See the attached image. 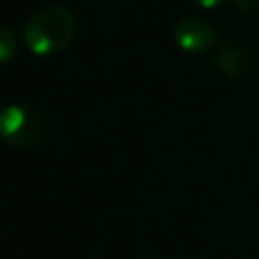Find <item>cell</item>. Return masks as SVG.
I'll return each instance as SVG.
<instances>
[{
	"label": "cell",
	"mask_w": 259,
	"mask_h": 259,
	"mask_svg": "<svg viewBox=\"0 0 259 259\" xmlns=\"http://www.w3.org/2000/svg\"><path fill=\"white\" fill-rule=\"evenodd\" d=\"M75 32L77 18L73 9L64 7V5H50L30 16V21L25 23V30H23V39L32 53L46 57V55L66 48L75 39Z\"/></svg>",
	"instance_id": "6da1fadb"
},
{
	"label": "cell",
	"mask_w": 259,
	"mask_h": 259,
	"mask_svg": "<svg viewBox=\"0 0 259 259\" xmlns=\"http://www.w3.org/2000/svg\"><path fill=\"white\" fill-rule=\"evenodd\" d=\"M0 132L7 143L16 148L36 146L48 132V118L39 107L27 103H12L3 109Z\"/></svg>",
	"instance_id": "7a4b0ae2"
},
{
	"label": "cell",
	"mask_w": 259,
	"mask_h": 259,
	"mask_svg": "<svg viewBox=\"0 0 259 259\" xmlns=\"http://www.w3.org/2000/svg\"><path fill=\"white\" fill-rule=\"evenodd\" d=\"M173 39L187 53H205L211 46H216L219 36L211 23H207L200 16H184L175 23Z\"/></svg>",
	"instance_id": "3957f363"
},
{
	"label": "cell",
	"mask_w": 259,
	"mask_h": 259,
	"mask_svg": "<svg viewBox=\"0 0 259 259\" xmlns=\"http://www.w3.org/2000/svg\"><path fill=\"white\" fill-rule=\"evenodd\" d=\"M214 66L228 77H246L248 73V53L241 46L223 44L214 55Z\"/></svg>",
	"instance_id": "277c9868"
},
{
	"label": "cell",
	"mask_w": 259,
	"mask_h": 259,
	"mask_svg": "<svg viewBox=\"0 0 259 259\" xmlns=\"http://www.w3.org/2000/svg\"><path fill=\"white\" fill-rule=\"evenodd\" d=\"M16 48H18V39H16V34H14V32L9 30V27H3V30H0V62L7 64L9 59L14 57Z\"/></svg>",
	"instance_id": "5b68a950"
},
{
	"label": "cell",
	"mask_w": 259,
	"mask_h": 259,
	"mask_svg": "<svg viewBox=\"0 0 259 259\" xmlns=\"http://www.w3.org/2000/svg\"><path fill=\"white\" fill-rule=\"evenodd\" d=\"M234 7L250 18H259V0H232Z\"/></svg>",
	"instance_id": "8992f818"
},
{
	"label": "cell",
	"mask_w": 259,
	"mask_h": 259,
	"mask_svg": "<svg viewBox=\"0 0 259 259\" xmlns=\"http://www.w3.org/2000/svg\"><path fill=\"white\" fill-rule=\"evenodd\" d=\"M193 3H196L198 7H202V9H216V7L223 5V0H193Z\"/></svg>",
	"instance_id": "52a82bcc"
}]
</instances>
